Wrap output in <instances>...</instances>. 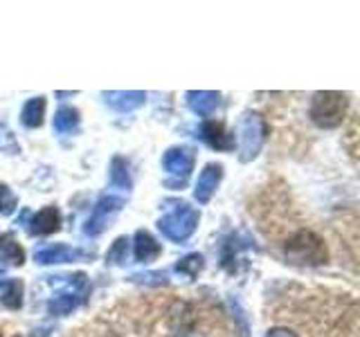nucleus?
<instances>
[{
	"instance_id": "obj_7",
	"label": "nucleus",
	"mask_w": 360,
	"mask_h": 337,
	"mask_svg": "<svg viewBox=\"0 0 360 337\" xmlns=\"http://www.w3.org/2000/svg\"><path fill=\"white\" fill-rule=\"evenodd\" d=\"M124 207V198L120 196H101L97 200V205L93 209V213H90V218L86 220V227L84 232L88 236H97L106 230L108 220L115 216V213Z\"/></svg>"
},
{
	"instance_id": "obj_27",
	"label": "nucleus",
	"mask_w": 360,
	"mask_h": 337,
	"mask_svg": "<svg viewBox=\"0 0 360 337\" xmlns=\"http://www.w3.org/2000/svg\"><path fill=\"white\" fill-rule=\"evenodd\" d=\"M0 337H3V333H0Z\"/></svg>"
},
{
	"instance_id": "obj_17",
	"label": "nucleus",
	"mask_w": 360,
	"mask_h": 337,
	"mask_svg": "<svg viewBox=\"0 0 360 337\" xmlns=\"http://www.w3.org/2000/svg\"><path fill=\"white\" fill-rule=\"evenodd\" d=\"M54 131L59 135L72 133L79 126V110L72 106H61L59 110L54 112V121H52Z\"/></svg>"
},
{
	"instance_id": "obj_4",
	"label": "nucleus",
	"mask_w": 360,
	"mask_h": 337,
	"mask_svg": "<svg viewBox=\"0 0 360 337\" xmlns=\"http://www.w3.org/2000/svg\"><path fill=\"white\" fill-rule=\"evenodd\" d=\"M196 225H198V211L194 207H189L187 202H180V205H176V209L165 213L158 220L160 232L174 243H185L196 232Z\"/></svg>"
},
{
	"instance_id": "obj_13",
	"label": "nucleus",
	"mask_w": 360,
	"mask_h": 337,
	"mask_svg": "<svg viewBox=\"0 0 360 337\" xmlns=\"http://www.w3.org/2000/svg\"><path fill=\"white\" fill-rule=\"evenodd\" d=\"M185 99H187V106L191 108V112H196L200 117H207L217 110L221 95L214 93V90H189Z\"/></svg>"
},
{
	"instance_id": "obj_10",
	"label": "nucleus",
	"mask_w": 360,
	"mask_h": 337,
	"mask_svg": "<svg viewBox=\"0 0 360 337\" xmlns=\"http://www.w3.org/2000/svg\"><path fill=\"white\" fill-rule=\"evenodd\" d=\"M86 252L79 250V247H70V245H63V243H56L50 247H43V250L37 252V263L41 265H52V263H72L84 258Z\"/></svg>"
},
{
	"instance_id": "obj_5",
	"label": "nucleus",
	"mask_w": 360,
	"mask_h": 337,
	"mask_svg": "<svg viewBox=\"0 0 360 337\" xmlns=\"http://www.w3.org/2000/svg\"><path fill=\"white\" fill-rule=\"evenodd\" d=\"M86 292H88V281H86L84 272H79L75 277H68V288L61 292V295H56L48 303V310L52 315H68V312H72L79 306V303L84 301Z\"/></svg>"
},
{
	"instance_id": "obj_24",
	"label": "nucleus",
	"mask_w": 360,
	"mask_h": 337,
	"mask_svg": "<svg viewBox=\"0 0 360 337\" xmlns=\"http://www.w3.org/2000/svg\"><path fill=\"white\" fill-rule=\"evenodd\" d=\"M131 281L135 284H146V286H162L167 284V275L165 272H146V275H133Z\"/></svg>"
},
{
	"instance_id": "obj_1",
	"label": "nucleus",
	"mask_w": 360,
	"mask_h": 337,
	"mask_svg": "<svg viewBox=\"0 0 360 337\" xmlns=\"http://www.w3.org/2000/svg\"><path fill=\"white\" fill-rule=\"evenodd\" d=\"M284 256L292 265H322L329 258V250L313 230H297L284 243Z\"/></svg>"
},
{
	"instance_id": "obj_16",
	"label": "nucleus",
	"mask_w": 360,
	"mask_h": 337,
	"mask_svg": "<svg viewBox=\"0 0 360 337\" xmlns=\"http://www.w3.org/2000/svg\"><path fill=\"white\" fill-rule=\"evenodd\" d=\"M45 117V97H34L27 99L25 106L20 110V121L25 124L27 128H39Z\"/></svg>"
},
{
	"instance_id": "obj_6",
	"label": "nucleus",
	"mask_w": 360,
	"mask_h": 337,
	"mask_svg": "<svg viewBox=\"0 0 360 337\" xmlns=\"http://www.w3.org/2000/svg\"><path fill=\"white\" fill-rule=\"evenodd\" d=\"M162 166L165 171L176 178L172 183L167 185H174V187H183L185 180L189 178L191 168H194V151L187 149V146H174L162 155Z\"/></svg>"
},
{
	"instance_id": "obj_14",
	"label": "nucleus",
	"mask_w": 360,
	"mask_h": 337,
	"mask_svg": "<svg viewBox=\"0 0 360 337\" xmlns=\"http://www.w3.org/2000/svg\"><path fill=\"white\" fill-rule=\"evenodd\" d=\"M133 250H135V258H138L140 263H151V261H155L158 256H160L162 247L146 230H138V232H135Z\"/></svg>"
},
{
	"instance_id": "obj_3",
	"label": "nucleus",
	"mask_w": 360,
	"mask_h": 337,
	"mask_svg": "<svg viewBox=\"0 0 360 337\" xmlns=\"http://www.w3.org/2000/svg\"><path fill=\"white\" fill-rule=\"evenodd\" d=\"M268 138V124L259 112H245L239 126V160L252 162Z\"/></svg>"
},
{
	"instance_id": "obj_2",
	"label": "nucleus",
	"mask_w": 360,
	"mask_h": 337,
	"mask_svg": "<svg viewBox=\"0 0 360 337\" xmlns=\"http://www.w3.org/2000/svg\"><path fill=\"white\" fill-rule=\"evenodd\" d=\"M349 97L338 90H320L311 99L309 115L315 126L320 128H335L347 119Z\"/></svg>"
},
{
	"instance_id": "obj_20",
	"label": "nucleus",
	"mask_w": 360,
	"mask_h": 337,
	"mask_svg": "<svg viewBox=\"0 0 360 337\" xmlns=\"http://www.w3.org/2000/svg\"><path fill=\"white\" fill-rule=\"evenodd\" d=\"M202 256L200 254H187L185 258H180V261L176 263V272L178 275H183L187 279H196L198 272L202 270Z\"/></svg>"
},
{
	"instance_id": "obj_19",
	"label": "nucleus",
	"mask_w": 360,
	"mask_h": 337,
	"mask_svg": "<svg viewBox=\"0 0 360 337\" xmlns=\"http://www.w3.org/2000/svg\"><path fill=\"white\" fill-rule=\"evenodd\" d=\"M110 183L122 189H131V173H129V162L124 157H112L110 162Z\"/></svg>"
},
{
	"instance_id": "obj_11",
	"label": "nucleus",
	"mask_w": 360,
	"mask_h": 337,
	"mask_svg": "<svg viewBox=\"0 0 360 337\" xmlns=\"http://www.w3.org/2000/svg\"><path fill=\"white\" fill-rule=\"evenodd\" d=\"M200 133H202V140H205L212 149H217V151L234 149V138H232V133L225 128L223 121H205Z\"/></svg>"
},
{
	"instance_id": "obj_23",
	"label": "nucleus",
	"mask_w": 360,
	"mask_h": 337,
	"mask_svg": "<svg viewBox=\"0 0 360 337\" xmlns=\"http://www.w3.org/2000/svg\"><path fill=\"white\" fill-rule=\"evenodd\" d=\"M16 205H18V198L11 194V189L7 185L0 183V213L9 216V213L16 209Z\"/></svg>"
},
{
	"instance_id": "obj_18",
	"label": "nucleus",
	"mask_w": 360,
	"mask_h": 337,
	"mask_svg": "<svg viewBox=\"0 0 360 337\" xmlns=\"http://www.w3.org/2000/svg\"><path fill=\"white\" fill-rule=\"evenodd\" d=\"M0 303L9 310H18L22 306V284L20 281H16V279L7 281L3 295H0Z\"/></svg>"
},
{
	"instance_id": "obj_22",
	"label": "nucleus",
	"mask_w": 360,
	"mask_h": 337,
	"mask_svg": "<svg viewBox=\"0 0 360 337\" xmlns=\"http://www.w3.org/2000/svg\"><path fill=\"white\" fill-rule=\"evenodd\" d=\"M0 151H5L7 155H16V153H20V146H18V142H16V138H14V133H11V131L7 128V124H5V121L0 124Z\"/></svg>"
},
{
	"instance_id": "obj_15",
	"label": "nucleus",
	"mask_w": 360,
	"mask_h": 337,
	"mask_svg": "<svg viewBox=\"0 0 360 337\" xmlns=\"http://www.w3.org/2000/svg\"><path fill=\"white\" fill-rule=\"evenodd\" d=\"M0 263H7V265L25 263V250L18 245L14 234H0Z\"/></svg>"
},
{
	"instance_id": "obj_9",
	"label": "nucleus",
	"mask_w": 360,
	"mask_h": 337,
	"mask_svg": "<svg viewBox=\"0 0 360 337\" xmlns=\"http://www.w3.org/2000/svg\"><path fill=\"white\" fill-rule=\"evenodd\" d=\"M27 218H30L27 232L34 236H48V234L59 232L61 227V211L56 207H43L41 211L32 213Z\"/></svg>"
},
{
	"instance_id": "obj_12",
	"label": "nucleus",
	"mask_w": 360,
	"mask_h": 337,
	"mask_svg": "<svg viewBox=\"0 0 360 337\" xmlns=\"http://www.w3.org/2000/svg\"><path fill=\"white\" fill-rule=\"evenodd\" d=\"M104 99L117 112H131L144 104L146 95L140 93V90H110V93H104Z\"/></svg>"
},
{
	"instance_id": "obj_25",
	"label": "nucleus",
	"mask_w": 360,
	"mask_h": 337,
	"mask_svg": "<svg viewBox=\"0 0 360 337\" xmlns=\"http://www.w3.org/2000/svg\"><path fill=\"white\" fill-rule=\"evenodd\" d=\"M264 337H300V335L292 333L290 329H284V326H277V329H270Z\"/></svg>"
},
{
	"instance_id": "obj_8",
	"label": "nucleus",
	"mask_w": 360,
	"mask_h": 337,
	"mask_svg": "<svg viewBox=\"0 0 360 337\" xmlns=\"http://www.w3.org/2000/svg\"><path fill=\"white\" fill-rule=\"evenodd\" d=\"M221 178H223V164H217V162H210L205 164V168L200 171L198 180H196V189H194V198L198 202H210L212 196L217 194V189L221 185Z\"/></svg>"
},
{
	"instance_id": "obj_26",
	"label": "nucleus",
	"mask_w": 360,
	"mask_h": 337,
	"mask_svg": "<svg viewBox=\"0 0 360 337\" xmlns=\"http://www.w3.org/2000/svg\"><path fill=\"white\" fill-rule=\"evenodd\" d=\"M3 281H5V275H3V270H0V284H3Z\"/></svg>"
},
{
	"instance_id": "obj_21",
	"label": "nucleus",
	"mask_w": 360,
	"mask_h": 337,
	"mask_svg": "<svg viewBox=\"0 0 360 337\" xmlns=\"http://www.w3.org/2000/svg\"><path fill=\"white\" fill-rule=\"evenodd\" d=\"M127 254H129V239L127 236H120V239H115V243L108 247L106 263L108 265H122L124 261H127Z\"/></svg>"
}]
</instances>
